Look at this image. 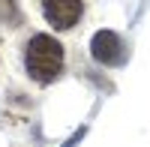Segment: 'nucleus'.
<instances>
[{
	"instance_id": "nucleus-3",
	"label": "nucleus",
	"mask_w": 150,
	"mask_h": 147,
	"mask_svg": "<svg viewBox=\"0 0 150 147\" xmlns=\"http://www.w3.org/2000/svg\"><path fill=\"white\" fill-rule=\"evenodd\" d=\"M42 12L51 27L69 30L81 18V0H42Z\"/></svg>"
},
{
	"instance_id": "nucleus-1",
	"label": "nucleus",
	"mask_w": 150,
	"mask_h": 147,
	"mask_svg": "<svg viewBox=\"0 0 150 147\" xmlns=\"http://www.w3.org/2000/svg\"><path fill=\"white\" fill-rule=\"evenodd\" d=\"M24 66L33 81L51 84L63 69V45L48 33H36L24 48Z\"/></svg>"
},
{
	"instance_id": "nucleus-4",
	"label": "nucleus",
	"mask_w": 150,
	"mask_h": 147,
	"mask_svg": "<svg viewBox=\"0 0 150 147\" xmlns=\"http://www.w3.org/2000/svg\"><path fill=\"white\" fill-rule=\"evenodd\" d=\"M9 21H18L15 0H0V24H9Z\"/></svg>"
},
{
	"instance_id": "nucleus-2",
	"label": "nucleus",
	"mask_w": 150,
	"mask_h": 147,
	"mask_svg": "<svg viewBox=\"0 0 150 147\" xmlns=\"http://www.w3.org/2000/svg\"><path fill=\"white\" fill-rule=\"evenodd\" d=\"M90 54H93L96 63H102V66H120L123 60H126L123 42H120V36L114 30H99V33H93Z\"/></svg>"
}]
</instances>
